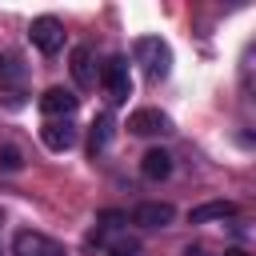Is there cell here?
I'll use <instances>...</instances> for the list:
<instances>
[{"label":"cell","instance_id":"6da1fadb","mask_svg":"<svg viewBox=\"0 0 256 256\" xmlns=\"http://www.w3.org/2000/svg\"><path fill=\"white\" fill-rule=\"evenodd\" d=\"M132 52H136V60L144 64L148 80H164V76L172 72V48H168L160 36H140V40L132 44Z\"/></svg>","mask_w":256,"mask_h":256},{"label":"cell","instance_id":"7a4b0ae2","mask_svg":"<svg viewBox=\"0 0 256 256\" xmlns=\"http://www.w3.org/2000/svg\"><path fill=\"white\" fill-rule=\"evenodd\" d=\"M100 80H104L112 104H124V100L132 96V76H128V60H124V56H108L104 68H100Z\"/></svg>","mask_w":256,"mask_h":256},{"label":"cell","instance_id":"3957f363","mask_svg":"<svg viewBox=\"0 0 256 256\" xmlns=\"http://www.w3.org/2000/svg\"><path fill=\"white\" fill-rule=\"evenodd\" d=\"M28 40H32L44 56H56V52L64 48V24H60L56 16H36L32 28H28Z\"/></svg>","mask_w":256,"mask_h":256},{"label":"cell","instance_id":"277c9868","mask_svg":"<svg viewBox=\"0 0 256 256\" xmlns=\"http://www.w3.org/2000/svg\"><path fill=\"white\" fill-rule=\"evenodd\" d=\"M12 256H68L52 236L44 232H32V228H20L12 236Z\"/></svg>","mask_w":256,"mask_h":256},{"label":"cell","instance_id":"5b68a950","mask_svg":"<svg viewBox=\"0 0 256 256\" xmlns=\"http://www.w3.org/2000/svg\"><path fill=\"white\" fill-rule=\"evenodd\" d=\"M128 132L132 136H164V132H172V120L160 108H136L128 116Z\"/></svg>","mask_w":256,"mask_h":256},{"label":"cell","instance_id":"8992f818","mask_svg":"<svg viewBox=\"0 0 256 256\" xmlns=\"http://www.w3.org/2000/svg\"><path fill=\"white\" fill-rule=\"evenodd\" d=\"M172 220H176V208L168 200H144L132 208V224H140V228H168Z\"/></svg>","mask_w":256,"mask_h":256},{"label":"cell","instance_id":"52a82bcc","mask_svg":"<svg viewBox=\"0 0 256 256\" xmlns=\"http://www.w3.org/2000/svg\"><path fill=\"white\" fill-rule=\"evenodd\" d=\"M76 104H80V96L76 92H68V88H48L44 96H40V112L44 116H52V120H68L72 112H76Z\"/></svg>","mask_w":256,"mask_h":256},{"label":"cell","instance_id":"ba28073f","mask_svg":"<svg viewBox=\"0 0 256 256\" xmlns=\"http://www.w3.org/2000/svg\"><path fill=\"white\" fill-rule=\"evenodd\" d=\"M40 144H44L48 152H68V148L76 144V124H72V120H48V124L40 128Z\"/></svg>","mask_w":256,"mask_h":256},{"label":"cell","instance_id":"9c48e42d","mask_svg":"<svg viewBox=\"0 0 256 256\" xmlns=\"http://www.w3.org/2000/svg\"><path fill=\"white\" fill-rule=\"evenodd\" d=\"M232 216H236L232 200H208V204L188 212V224H216V220H232Z\"/></svg>","mask_w":256,"mask_h":256},{"label":"cell","instance_id":"30bf717a","mask_svg":"<svg viewBox=\"0 0 256 256\" xmlns=\"http://www.w3.org/2000/svg\"><path fill=\"white\" fill-rule=\"evenodd\" d=\"M140 172H144L148 180H168V176H172V152L148 148V152L140 156Z\"/></svg>","mask_w":256,"mask_h":256},{"label":"cell","instance_id":"8fae6325","mask_svg":"<svg viewBox=\"0 0 256 256\" xmlns=\"http://www.w3.org/2000/svg\"><path fill=\"white\" fill-rule=\"evenodd\" d=\"M72 80H76L80 88H92V84H96L92 48H84V44H76V48H72Z\"/></svg>","mask_w":256,"mask_h":256},{"label":"cell","instance_id":"7c38bea8","mask_svg":"<svg viewBox=\"0 0 256 256\" xmlns=\"http://www.w3.org/2000/svg\"><path fill=\"white\" fill-rule=\"evenodd\" d=\"M112 128H116V120H112L108 112H100V116L92 120V140H88V152H92V156L108 148V140H112Z\"/></svg>","mask_w":256,"mask_h":256},{"label":"cell","instance_id":"4fadbf2b","mask_svg":"<svg viewBox=\"0 0 256 256\" xmlns=\"http://www.w3.org/2000/svg\"><path fill=\"white\" fill-rule=\"evenodd\" d=\"M0 168L4 172H20L24 168V156H20L16 144H0Z\"/></svg>","mask_w":256,"mask_h":256},{"label":"cell","instance_id":"5bb4252c","mask_svg":"<svg viewBox=\"0 0 256 256\" xmlns=\"http://www.w3.org/2000/svg\"><path fill=\"white\" fill-rule=\"evenodd\" d=\"M108 256H136V244H132V240H128V244L120 240V244H112V252H108Z\"/></svg>","mask_w":256,"mask_h":256},{"label":"cell","instance_id":"9a60e30c","mask_svg":"<svg viewBox=\"0 0 256 256\" xmlns=\"http://www.w3.org/2000/svg\"><path fill=\"white\" fill-rule=\"evenodd\" d=\"M224 256H248V252H244V248H228Z\"/></svg>","mask_w":256,"mask_h":256}]
</instances>
